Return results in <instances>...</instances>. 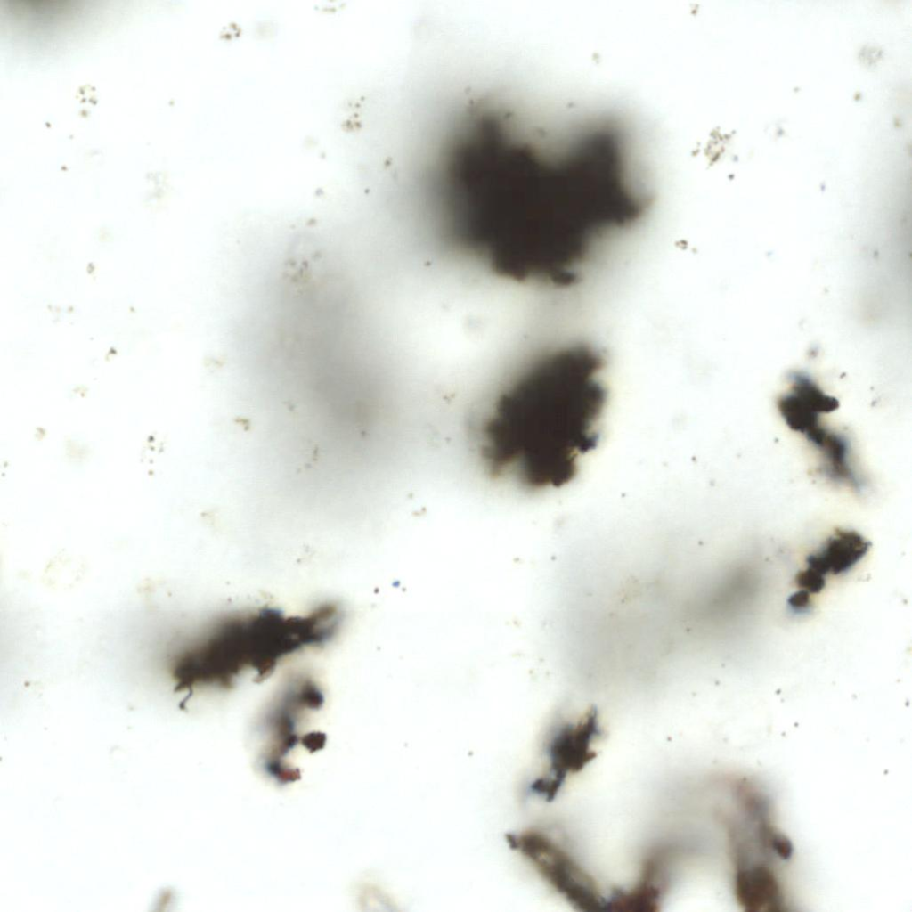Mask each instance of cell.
Instances as JSON below:
<instances>
[{
	"label": "cell",
	"mask_w": 912,
	"mask_h": 912,
	"mask_svg": "<svg viewBox=\"0 0 912 912\" xmlns=\"http://www.w3.org/2000/svg\"><path fill=\"white\" fill-rule=\"evenodd\" d=\"M604 367L599 349L574 342L538 356L506 385L480 425L478 447L490 475L530 491L570 483L580 457L598 440Z\"/></svg>",
	"instance_id": "1"
},
{
	"label": "cell",
	"mask_w": 912,
	"mask_h": 912,
	"mask_svg": "<svg viewBox=\"0 0 912 912\" xmlns=\"http://www.w3.org/2000/svg\"><path fill=\"white\" fill-rule=\"evenodd\" d=\"M282 626L280 613H256L225 617L176 659L177 688L230 686L247 669L265 676L281 659Z\"/></svg>",
	"instance_id": "2"
},
{
	"label": "cell",
	"mask_w": 912,
	"mask_h": 912,
	"mask_svg": "<svg viewBox=\"0 0 912 912\" xmlns=\"http://www.w3.org/2000/svg\"><path fill=\"white\" fill-rule=\"evenodd\" d=\"M511 848L518 851L542 877L580 910L596 911L604 902L594 879L543 833L528 830L509 835Z\"/></svg>",
	"instance_id": "3"
},
{
	"label": "cell",
	"mask_w": 912,
	"mask_h": 912,
	"mask_svg": "<svg viewBox=\"0 0 912 912\" xmlns=\"http://www.w3.org/2000/svg\"><path fill=\"white\" fill-rule=\"evenodd\" d=\"M600 734L597 712L591 710L578 721L566 723L550 741V774L538 779L533 788L547 798H552L568 773L580 771L595 757L590 749L592 740Z\"/></svg>",
	"instance_id": "4"
},
{
	"label": "cell",
	"mask_w": 912,
	"mask_h": 912,
	"mask_svg": "<svg viewBox=\"0 0 912 912\" xmlns=\"http://www.w3.org/2000/svg\"><path fill=\"white\" fill-rule=\"evenodd\" d=\"M803 436L820 456L818 468L820 476L856 493H862L866 489L867 479L858 468L852 444L846 434L828 428L820 422Z\"/></svg>",
	"instance_id": "5"
},
{
	"label": "cell",
	"mask_w": 912,
	"mask_h": 912,
	"mask_svg": "<svg viewBox=\"0 0 912 912\" xmlns=\"http://www.w3.org/2000/svg\"><path fill=\"white\" fill-rule=\"evenodd\" d=\"M789 388L777 401V408L786 424L803 435L821 422V416L839 407V401L824 392L808 374L794 371L789 375Z\"/></svg>",
	"instance_id": "6"
},
{
	"label": "cell",
	"mask_w": 912,
	"mask_h": 912,
	"mask_svg": "<svg viewBox=\"0 0 912 912\" xmlns=\"http://www.w3.org/2000/svg\"><path fill=\"white\" fill-rule=\"evenodd\" d=\"M673 857V849L657 847L643 861L638 883L628 891L615 892L607 903V909L627 912L656 911L665 889L667 869Z\"/></svg>",
	"instance_id": "7"
},
{
	"label": "cell",
	"mask_w": 912,
	"mask_h": 912,
	"mask_svg": "<svg viewBox=\"0 0 912 912\" xmlns=\"http://www.w3.org/2000/svg\"><path fill=\"white\" fill-rule=\"evenodd\" d=\"M870 542L854 530L836 529L806 558L807 567L826 575L850 571L867 554Z\"/></svg>",
	"instance_id": "8"
},
{
	"label": "cell",
	"mask_w": 912,
	"mask_h": 912,
	"mask_svg": "<svg viewBox=\"0 0 912 912\" xmlns=\"http://www.w3.org/2000/svg\"><path fill=\"white\" fill-rule=\"evenodd\" d=\"M795 583L809 593H818L825 587L826 579L824 575L807 567L796 574Z\"/></svg>",
	"instance_id": "9"
},
{
	"label": "cell",
	"mask_w": 912,
	"mask_h": 912,
	"mask_svg": "<svg viewBox=\"0 0 912 912\" xmlns=\"http://www.w3.org/2000/svg\"><path fill=\"white\" fill-rule=\"evenodd\" d=\"M787 604L797 614H806L810 611L812 607L810 595L804 590L792 594L787 599Z\"/></svg>",
	"instance_id": "10"
}]
</instances>
